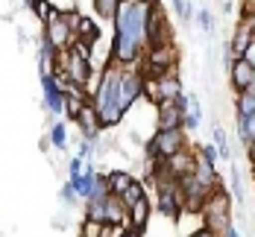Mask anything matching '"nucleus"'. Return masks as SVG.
Listing matches in <instances>:
<instances>
[{"label":"nucleus","mask_w":255,"mask_h":237,"mask_svg":"<svg viewBox=\"0 0 255 237\" xmlns=\"http://www.w3.org/2000/svg\"><path fill=\"white\" fill-rule=\"evenodd\" d=\"M150 6L144 0H124L115 18V38H112V53L109 59L118 65H138L141 53L147 47V18H150Z\"/></svg>","instance_id":"f257e3e1"},{"label":"nucleus","mask_w":255,"mask_h":237,"mask_svg":"<svg viewBox=\"0 0 255 237\" xmlns=\"http://www.w3.org/2000/svg\"><path fill=\"white\" fill-rule=\"evenodd\" d=\"M121 74H124V65H118V62L109 59V68L100 71V85L91 94V105L97 108V117H100L103 129L118 126L124 120V108H121Z\"/></svg>","instance_id":"f03ea898"},{"label":"nucleus","mask_w":255,"mask_h":237,"mask_svg":"<svg viewBox=\"0 0 255 237\" xmlns=\"http://www.w3.org/2000/svg\"><path fill=\"white\" fill-rule=\"evenodd\" d=\"M141 74L144 77H164V74H176L179 68V50L173 41H164V44H150L144 47V59H141Z\"/></svg>","instance_id":"7ed1b4c3"},{"label":"nucleus","mask_w":255,"mask_h":237,"mask_svg":"<svg viewBox=\"0 0 255 237\" xmlns=\"http://www.w3.org/2000/svg\"><path fill=\"white\" fill-rule=\"evenodd\" d=\"M205 217V229L208 232H214L217 237H226L232 226V199H229V190H223V187H217V190H211V196L205 199L203 211H200Z\"/></svg>","instance_id":"20e7f679"},{"label":"nucleus","mask_w":255,"mask_h":237,"mask_svg":"<svg viewBox=\"0 0 255 237\" xmlns=\"http://www.w3.org/2000/svg\"><path fill=\"white\" fill-rule=\"evenodd\" d=\"M182 150H185V126H179V129H158L153 135V141L147 144V158L164 161V158L176 156Z\"/></svg>","instance_id":"39448f33"},{"label":"nucleus","mask_w":255,"mask_h":237,"mask_svg":"<svg viewBox=\"0 0 255 237\" xmlns=\"http://www.w3.org/2000/svg\"><path fill=\"white\" fill-rule=\"evenodd\" d=\"M144 85H147V79L141 71H135V65L124 68V74H121V108H124V114L138 103V97L144 94Z\"/></svg>","instance_id":"423d86ee"},{"label":"nucleus","mask_w":255,"mask_h":237,"mask_svg":"<svg viewBox=\"0 0 255 237\" xmlns=\"http://www.w3.org/2000/svg\"><path fill=\"white\" fill-rule=\"evenodd\" d=\"M147 79V77H144ZM144 91L150 94L153 103H164V100H179L182 97V79L179 74H164V77H155L144 85Z\"/></svg>","instance_id":"0eeeda50"},{"label":"nucleus","mask_w":255,"mask_h":237,"mask_svg":"<svg viewBox=\"0 0 255 237\" xmlns=\"http://www.w3.org/2000/svg\"><path fill=\"white\" fill-rule=\"evenodd\" d=\"M44 38L50 41L56 50H68L71 44H74V29L65 24V18H62V9H53L50 18H47V24H44Z\"/></svg>","instance_id":"6e6552de"},{"label":"nucleus","mask_w":255,"mask_h":237,"mask_svg":"<svg viewBox=\"0 0 255 237\" xmlns=\"http://www.w3.org/2000/svg\"><path fill=\"white\" fill-rule=\"evenodd\" d=\"M158 105V129H179L185 126V111H188V94H182L179 100H164Z\"/></svg>","instance_id":"1a4fd4ad"},{"label":"nucleus","mask_w":255,"mask_h":237,"mask_svg":"<svg viewBox=\"0 0 255 237\" xmlns=\"http://www.w3.org/2000/svg\"><path fill=\"white\" fill-rule=\"evenodd\" d=\"M179 187H182V199H185V208L188 211H203V205H205V199L211 196V190L205 187V184H200L197 182V176L191 173V176H182L179 179ZM217 190V187H214Z\"/></svg>","instance_id":"9d476101"},{"label":"nucleus","mask_w":255,"mask_h":237,"mask_svg":"<svg viewBox=\"0 0 255 237\" xmlns=\"http://www.w3.org/2000/svg\"><path fill=\"white\" fill-rule=\"evenodd\" d=\"M164 41H170V24H167L164 9L158 3H153L150 18H147V47L150 44H164Z\"/></svg>","instance_id":"9b49d317"},{"label":"nucleus","mask_w":255,"mask_h":237,"mask_svg":"<svg viewBox=\"0 0 255 237\" xmlns=\"http://www.w3.org/2000/svg\"><path fill=\"white\" fill-rule=\"evenodd\" d=\"M41 91H44V108L50 114H65V88L53 74H41Z\"/></svg>","instance_id":"f8f14e48"},{"label":"nucleus","mask_w":255,"mask_h":237,"mask_svg":"<svg viewBox=\"0 0 255 237\" xmlns=\"http://www.w3.org/2000/svg\"><path fill=\"white\" fill-rule=\"evenodd\" d=\"M91 59H85V56H79L68 47L65 53V77L71 79V82H77V85H88L91 82Z\"/></svg>","instance_id":"ddd939ff"},{"label":"nucleus","mask_w":255,"mask_h":237,"mask_svg":"<svg viewBox=\"0 0 255 237\" xmlns=\"http://www.w3.org/2000/svg\"><path fill=\"white\" fill-rule=\"evenodd\" d=\"M194 167H197V156H191L188 150H182V153H176V156H170V158H164V161H161V170H164V173H170L173 179L191 176V173H194Z\"/></svg>","instance_id":"4468645a"},{"label":"nucleus","mask_w":255,"mask_h":237,"mask_svg":"<svg viewBox=\"0 0 255 237\" xmlns=\"http://www.w3.org/2000/svg\"><path fill=\"white\" fill-rule=\"evenodd\" d=\"M127 220H129V208L121 202V196L109 193L106 202H103V223H109V226H129Z\"/></svg>","instance_id":"2eb2a0df"},{"label":"nucleus","mask_w":255,"mask_h":237,"mask_svg":"<svg viewBox=\"0 0 255 237\" xmlns=\"http://www.w3.org/2000/svg\"><path fill=\"white\" fill-rule=\"evenodd\" d=\"M229 79H232V88L241 94V91H247V88L253 85L255 68H250L244 59H235V65H232V71H229Z\"/></svg>","instance_id":"dca6fc26"},{"label":"nucleus","mask_w":255,"mask_h":237,"mask_svg":"<svg viewBox=\"0 0 255 237\" xmlns=\"http://www.w3.org/2000/svg\"><path fill=\"white\" fill-rule=\"evenodd\" d=\"M77 123H79V132H82V138H97L100 135V117H97V108L91 103H85V108H82V114L77 117Z\"/></svg>","instance_id":"f3484780"},{"label":"nucleus","mask_w":255,"mask_h":237,"mask_svg":"<svg viewBox=\"0 0 255 237\" xmlns=\"http://www.w3.org/2000/svg\"><path fill=\"white\" fill-rule=\"evenodd\" d=\"M150 202H147V196H141L135 205H129V229H138V232H144L147 229V223H150Z\"/></svg>","instance_id":"a211bd4d"},{"label":"nucleus","mask_w":255,"mask_h":237,"mask_svg":"<svg viewBox=\"0 0 255 237\" xmlns=\"http://www.w3.org/2000/svg\"><path fill=\"white\" fill-rule=\"evenodd\" d=\"M194 176H197V182L205 184L208 190H214V187H220L217 182V170H214V164H208L200 153H197V167H194Z\"/></svg>","instance_id":"6ab92c4d"},{"label":"nucleus","mask_w":255,"mask_h":237,"mask_svg":"<svg viewBox=\"0 0 255 237\" xmlns=\"http://www.w3.org/2000/svg\"><path fill=\"white\" fill-rule=\"evenodd\" d=\"M71 184H74V190H77L79 199H91V193H94V184H97V170H88V173H82L79 179H71Z\"/></svg>","instance_id":"aec40b11"},{"label":"nucleus","mask_w":255,"mask_h":237,"mask_svg":"<svg viewBox=\"0 0 255 237\" xmlns=\"http://www.w3.org/2000/svg\"><path fill=\"white\" fill-rule=\"evenodd\" d=\"M229 41H232V50L238 53V59H241V53H244V50H247V47L255 41V35L250 32V26H247V24H238V29L232 32Z\"/></svg>","instance_id":"412c9836"},{"label":"nucleus","mask_w":255,"mask_h":237,"mask_svg":"<svg viewBox=\"0 0 255 237\" xmlns=\"http://www.w3.org/2000/svg\"><path fill=\"white\" fill-rule=\"evenodd\" d=\"M109 176V187H112V193L115 196H124L127 193V187L135 179H132V173H127V170H112V173H106Z\"/></svg>","instance_id":"4be33fe9"},{"label":"nucleus","mask_w":255,"mask_h":237,"mask_svg":"<svg viewBox=\"0 0 255 237\" xmlns=\"http://www.w3.org/2000/svg\"><path fill=\"white\" fill-rule=\"evenodd\" d=\"M203 123V108H200V100L197 94H188V111H185V129H197Z\"/></svg>","instance_id":"5701e85b"},{"label":"nucleus","mask_w":255,"mask_h":237,"mask_svg":"<svg viewBox=\"0 0 255 237\" xmlns=\"http://www.w3.org/2000/svg\"><path fill=\"white\" fill-rule=\"evenodd\" d=\"M229 193L235 196V202H238V205H244V202H247V193H244V179H241L238 164H229Z\"/></svg>","instance_id":"b1692460"},{"label":"nucleus","mask_w":255,"mask_h":237,"mask_svg":"<svg viewBox=\"0 0 255 237\" xmlns=\"http://www.w3.org/2000/svg\"><path fill=\"white\" fill-rule=\"evenodd\" d=\"M91 3H94V12H97L100 21H115L124 0H91Z\"/></svg>","instance_id":"393cba45"},{"label":"nucleus","mask_w":255,"mask_h":237,"mask_svg":"<svg viewBox=\"0 0 255 237\" xmlns=\"http://www.w3.org/2000/svg\"><path fill=\"white\" fill-rule=\"evenodd\" d=\"M77 38L88 41V44H94V41L100 38V26L94 24L91 18H79V24H77Z\"/></svg>","instance_id":"a878e982"},{"label":"nucleus","mask_w":255,"mask_h":237,"mask_svg":"<svg viewBox=\"0 0 255 237\" xmlns=\"http://www.w3.org/2000/svg\"><path fill=\"white\" fill-rule=\"evenodd\" d=\"M238 135H241V141L250 147L255 141V111L250 117H238Z\"/></svg>","instance_id":"bb28decb"},{"label":"nucleus","mask_w":255,"mask_h":237,"mask_svg":"<svg viewBox=\"0 0 255 237\" xmlns=\"http://www.w3.org/2000/svg\"><path fill=\"white\" fill-rule=\"evenodd\" d=\"M253 111H255V91L247 88V91L238 94V117H250Z\"/></svg>","instance_id":"cd10ccee"},{"label":"nucleus","mask_w":255,"mask_h":237,"mask_svg":"<svg viewBox=\"0 0 255 237\" xmlns=\"http://www.w3.org/2000/svg\"><path fill=\"white\" fill-rule=\"evenodd\" d=\"M50 144L56 147V150H68V129H65V123L62 120H56L53 123V129H50Z\"/></svg>","instance_id":"c85d7f7f"},{"label":"nucleus","mask_w":255,"mask_h":237,"mask_svg":"<svg viewBox=\"0 0 255 237\" xmlns=\"http://www.w3.org/2000/svg\"><path fill=\"white\" fill-rule=\"evenodd\" d=\"M214 147H217V153H220V158L223 161H232V150H229V141H226V132H223V126H214Z\"/></svg>","instance_id":"c756f323"},{"label":"nucleus","mask_w":255,"mask_h":237,"mask_svg":"<svg viewBox=\"0 0 255 237\" xmlns=\"http://www.w3.org/2000/svg\"><path fill=\"white\" fill-rule=\"evenodd\" d=\"M141 196H147V193H144V184H141V182H132V184L127 187V193L121 196V202H124V205L129 208V205H135Z\"/></svg>","instance_id":"7c9ffc66"},{"label":"nucleus","mask_w":255,"mask_h":237,"mask_svg":"<svg viewBox=\"0 0 255 237\" xmlns=\"http://www.w3.org/2000/svg\"><path fill=\"white\" fill-rule=\"evenodd\" d=\"M197 24H200V29H203L205 35H214V32H217V24H214V15H211L208 9H200V12H197Z\"/></svg>","instance_id":"2f4dec72"},{"label":"nucleus","mask_w":255,"mask_h":237,"mask_svg":"<svg viewBox=\"0 0 255 237\" xmlns=\"http://www.w3.org/2000/svg\"><path fill=\"white\" fill-rule=\"evenodd\" d=\"M100 235H103V223L91 220V217H85L82 226H79V237H100Z\"/></svg>","instance_id":"473e14b6"},{"label":"nucleus","mask_w":255,"mask_h":237,"mask_svg":"<svg viewBox=\"0 0 255 237\" xmlns=\"http://www.w3.org/2000/svg\"><path fill=\"white\" fill-rule=\"evenodd\" d=\"M88 100H77V97H65V111H68V117H74L77 120L79 114H82V108H85Z\"/></svg>","instance_id":"72a5a7b5"},{"label":"nucleus","mask_w":255,"mask_h":237,"mask_svg":"<svg viewBox=\"0 0 255 237\" xmlns=\"http://www.w3.org/2000/svg\"><path fill=\"white\" fill-rule=\"evenodd\" d=\"M173 9H176V15L185 21V24L194 18V6H191V0H173Z\"/></svg>","instance_id":"f704fd0d"},{"label":"nucleus","mask_w":255,"mask_h":237,"mask_svg":"<svg viewBox=\"0 0 255 237\" xmlns=\"http://www.w3.org/2000/svg\"><path fill=\"white\" fill-rule=\"evenodd\" d=\"M29 9H32V12H35V18H38V21H44V24H47V18H50V12H53V6L47 3V0H35Z\"/></svg>","instance_id":"c9c22d12"},{"label":"nucleus","mask_w":255,"mask_h":237,"mask_svg":"<svg viewBox=\"0 0 255 237\" xmlns=\"http://www.w3.org/2000/svg\"><path fill=\"white\" fill-rule=\"evenodd\" d=\"M200 156H203L208 164H214V167H217V158H220V153H217V147H214V144H203V147H200Z\"/></svg>","instance_id":"e433bc0d"},{"label":"nucleus","mask_w":255,"mask_h":237,"mask_svg":"<svg viewBox=\"0 0 255 237\" xmlns=\"http://www.w3.org/2000/svg\"><path fill=\"white\" fill-rule=\"evenodd\" d=\"M235 59H238V53L232 50V41L223 44V68H226V74L232 71V65H235Z\"/></svg>","instance_id":"4c0bfd02"},{"label":"nucleus","mask_w":255,"mask_h":237,"mask_svg":"<svg viewBox=\"0 0 255 237\" xmlns=\"http://www.w3.org/2000/svg\"><path fill=\"white\" fill-rule=\"evenodd\" d=\"M59 199H62V202H68V205H74V202L79 199L77 190H74V184H71V182H68L65 187H62V190H59Z\"/></svg>","instance_id":"58836bf2"},{"label":"nucleus","mask_w":255,"mask_h":237,"mask_svg":"<svg viewBox=\"0 0 255 237\" xmlns=\"http://www.w3.org/2000/svg\"><path fill=\"white\" fill-rule=\"evenodd\" d=\"M241 59H244L250 68H255V41H253V44H250V47H247L244 53H241Z\"/></svg>","instance_id":"ea45409f"},{"label":"nucleus","mask_w":255,"mask_h":237,"mask_svg":"<svg viewBox=\"0 0 255 237\" xmlns=\"http://www.w3.org/2000/svg\"><path fill=\"white\" fill-rule=\"evenodd\" d=\"M244 24L250 26V32L255 35V12H247V15H244Z\"/></svg>","instance_id":"a19ab883"},{"label":"nucleus","mask_w":255,"mask_h":237,"mask_svg":"<svg viewBox=\"0 0 255 237\" xmlns=\"http://www.w3.org/2000/svg\"><path fill=\"white\" fill-rule=\"evenodd\" d=\"M191 237H217V235H214V232H208V229H200L197 235H191Z\"/></svg>","instance_id":"79ce46f5"},{"label":"nucleus","mask_w":255,"mask_h":237,"mask_svg":"<svg viewBox=\"0 0 255 237\" xmlns=\"http://www.w3.org/2000/svg\"><path fill=\"white\" fill-rule=\"evenodd\" d=\"M250 164H253V173H255V141L250 144Z\"/></svg>","instance_id":"37998d69"},{"label":"nucleus","mask_w":255,"mask_h":237,"mask_svg":"<svg viewBox=\"0 0 255 237\" xmlns=\"http://www.w3.org/2000/svg\"><path fill=\"white\" fill-rule=\"evenodd\" d=\"M223 12H226V15H232V12H235V3H232V0H226V3H223Z\"/></svg>","instance_id":"c03bdc74"},{"label":"nucleus","mask_w":255,"mask_h":237,"mask_svg":"<svg viewBox=\"0 0 255 237\" xmlns=\"http://www.w3.org/2000/svg\"><path fill=\"white\" fill-rule=\"evenodd\" d=\"M226 237H244V235H241V232H238L235 226H229V232H226Z\"/></svg>","instance_id":"a18cd8bd"},{"label":"nucleus","mask_w":255,"mask_h":237,"mask_svg":"<svg viewBox=\"0 0 255 237\" xmlns=\"http://www.w3.org/2000/svg\"><path fill=\"white\" fill-rule=\"evenodd\" d=\"M124 237H141V232H138V229H127V235Z\"/></svg>","instance_id":"49530a36"},{"label":"nucleus","mask_w":255,"mask_h":237,"mask_svg":"<svg viewBox=\"0 0 255 237\" xmlns=\"http://www.w3.org/2000/svg\"><path fill=\"white\" fill-rule=\"evenodd\" d=\"M144 3H158V0H144Z\"/></svg>","instance_id":"de8ad7c7"}]
</instances>
